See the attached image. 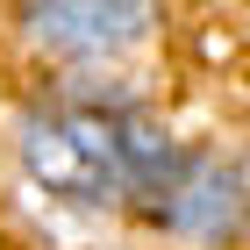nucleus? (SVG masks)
<instances>
[{
	"label": "nucleus",
	"mask_w": 250,
	"mask_h": 250,
	"mask_svg": "<svg viewBox=\"0 0 250 250\" xmlns=\"http://www.w3.org/2000/svg\"><path fill=\"white\" fill-rule=\"evenodd\" d=\"M157 7H143V0H36V7H21V29L43 43V50H58V58H115V50H129V43L150 36Z\"/></svg>",
	"instance_id": "7ed1b4c3"
},
{
	"label": "nucleus",
	"mask_w": 250,
	"mask_h": 250,
	"mask_svg": "<svg viewBox=\"0 0 250 250\" xmlns=\"http://www.w3.org/2000/svg\"><path fill=\"white\" fill-rule=\"evenodd\" d=\"M243 179H250V157H243Z\"/></svg>",
	"instance_id": "20e7f679"
},
{
	"label": "nucleus",
	"mask_w": 250,
	"mask_h": 250,
	"mask_svg": "<svg viewBox=\"0 0 250 250\" xmlns=\"http://www.w3.org/2000/svg\"><path fill=\"white\" fill-rule=\"evenodd\" d=\"M150 222L165 236H179V243H229L250 222V179L236 165H222L214 150H186L165 200L150 208Z\"/></svg>",
	"instance_id": "f03ea898"
},
{
	"label": "nucleus",
	"mask_w": 250,
	"mask_h": 250,
	"mask_svg": "<svg viewBox=\"0 0 250 250\" xmlns=\"http://www.w3.org/2000/svg\"><path fill=\"white\" fill-rule=\"evenodd\" d=\"M15 150H21V179L72 214H107V208L150 214L172 186L186 143L129 86L64 79L21 107Z\"/></svg>",
	"instance_id": "f257e3e1"
}]
</instances>
